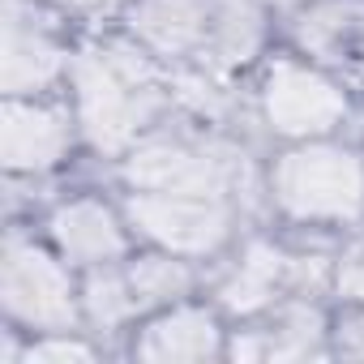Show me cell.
Masks as SVG:
<instances>
[{"label":"cell","mask_w":364,"mask_h":364,"mask_svg":"<svg viewBox=\"0 0 364 364\" xmlns=\"http://www.w3.org/2000/svg\"><path fill=\"white\" fill-rule=\"evenodd\" d=\"M133 31L154 52L202 69H236L262 43L257 14L245 0H141Z\"/></svg>","instance_id":"cell-1"},{"label":"cell","mask_w":364,"mask_h":364,"mask_svg":"<svg viewBox=\"0 0 364 364\" xmlns=\"http://www.w3.org/2000/svg\"><path fill=\"white\" fill-rule=\"evenodd\" d=\"M77 107L90 141L99 150H120L154 120L163 107V90L154 73L120 52V48H99L77 60Z\"/></svg>","instance_id":"cell-2"},{"label":"cell","mask_w":364,"mask_h":364,"mask_svg":"<svg viewBox=\"0 0 364 364\" xmlns=\"http://www.w3.org/2000/svg\"><path fill=\"white\" fill-rule=\"evenodd\" d=\"M274 202L304 223H347L364 210V163L343 146H304L279 159Z\"/></svg>","instance_id":"cell-3"},{"label":"cell","mask_w":364,"mask_h":364,"mask_svg":"<svg viewBox=\"0 0 364 364\" xmlns=\"http://www.w3.org/2000/svg\"><path fill=\"white\" fill-rule=\"evenodd\" d=\"M133 189L150 193H193V198H228L240 180L245 163L236 150L193 137H159L133 150L124 163Z\"/></svg>","instance_id":"cell-4"},{"label":"cell","mask_w":364,"mask_h":364,"mask_svg":"<svg viewBox=\"0 0 364 364\" xmlns=\"http://www.w3.org/2000/svg\"><path fill=\"white\" fill-rule=\"evenodd\" d=\"M129 215L150 240H159L171 253H215L232 232V210L223 198L137 189L129 202Z\"/></svg>","instance_id":"cell-5"},{"label":"cell","mask_w":364,"mask_h":364,"mask_svg":"<svg viewBox=\"0 0 364 364\" xmlns=\"http://www.w3.org/2000/svg\"><path fill=\"white\" fill-rule=\"evenodd\" d=\"M0 300H5V309L26 326L60 330L77 317L69 274L43 249L26 245L18 236L5 245V262H0Z\"/></svg>","instance_id":"cell-6"},{"label":"cell","mask_w":364,"mask_h":364,"mask_svg":"<svg viewBox=\"0 0 364 364\" xmlns=\"http://www.w3.org/2000/svg\"><path fill=\"white\" fill-rule=\"evenodd\" d=\"M262 103H266L270 129H274V133H287V137L326 133V129H334V124L347 116L343 90H338L334 82H326L321 73L296 65V60H279V65L266 73Z\"/></svg>","instance_id":"cell-7"},{"label":"cell","mask_w":364,"mask_h":364,"mask_svg":"<svg viewBox=\"0 0 364 364\" xmlns=\"http://www.w3.org/2000/svg\"><path fill=\"white\" fill-rule=\"evenodd\" d=\"M296 39L321 65L364 82V0H326L296 22Z\"/></svg>","instance_id":"cell-8"},{"label":"cell","mask_w":364,"mask_h":364,"mask_svg":"<svg viewBox=\"0 0 364 364\" xmlns=\"http://www.w3.org/2000/svg\"><path fill=\"white\" fill-rule=\"evenodd\" d=\"M69 146V120L56 107L9 103L0 116V154L9 171H43Z\"/></svg>","instance_id":"cell-9"},{"label":"cell","mask_w":364,"mask_h":364,"mask_svg":"<svg viewBox=\"0 0 364 364\" xmlns=\"http://www.w3.org/2000/svg\"><path fill=\"white\" fill-rule=\"evenodd\" d=\"M65 65L60 43L22 14L18 0H9V18H5V90L22 95V90H39L48 86Z\"/></svg>","instance_id":"cell-10"},{"label":"cell","mask_w":364,"mask_h":364,"mask_svg":"<svg viewBox=\"0 0 364 364\" xmlns=\"http://www.w3.org/2000/svg\"><path fill=\"white\" fill-rule=\"evenodd\" d=\"M52 236L73 262H112L124 249V232L103 202H69L52 215Z\"/></svg>","instance_id":"cell-11"},{"label":"cell","mask_w":364,"mask_h":364,"mask_svg":"<svg viewBox=\"0 0 364 364\" xmlns=\"http://www.w3.org/2000/svg\"><path fill=\"white\" fill-rule=\"evenodd\" d=\"M304 274V266L300 262H291V257H283L279 249H270V245H249V253H245V262L228 274V283H223V304L232 309V313H257L262 304H270L287 283H296Z\"/></svg>","instance_id":"cell-12"},{"label":"cell","mask_w":364,"mask_h":364,"mask_svg":"<svg viewBox=\"0 0 364 364\" xmlns=\"http://www.w3.org/2000/svg\"><path fill=\"white\" fill-rule=\"evenodd\" d=\"M219 351V326L202 309H176L146 326L137 355L141 360H210Z\"/></svg>","instance_id":"cell-13"},{"label":"cell","mask_w":364,"mask_h":364,"mask_svg":"<svg viewBox=\"0 0 364 364\" xmlns=\"http://www.w3.org/2000/svg\"><path fill=\"white\" fill-rule=\"evenodd\" d=\"M317 338H321V317L313 309H291L283 313L279 330L270 338H249V343H236V355H274V360H300V355H313L317 351Z\"/></svg>","instance_id":"cell-14"},{"label":"cell","mask_w":364,"mask_h":364,"mask_svg":"<svg viewBox=\"0 0 364 364\" xmlns=\"http://www.w3.org/2000/svg\"><path fill=\"white\" fill-rule=\"evenodd\" d=\"M86 313H90V321L103 326V330L129 321V317L137 313V296H133V287H129V274H112V270L95 274L90 287H86Z\"/></svg>","instance_id":"cell-15"},{"label":"cell","mask_w":364,"mask_h":364,"mask_svg":"<svg viewBox=\"0 0 364 364\" xmlns=\"http://www.w3.org/2000/svg\"><path fill=\"white\" fill-rule=\"evenodd\" d=\"M129 287L137 296V309L146 304H159V300H171L189 287V270L171 262V257H141L133 270H129Z\"/></svg>","instance_id":"cell-16"},{"label":"cell","mask_w":364,"mask_h":364,"mask_svg":"<svg viewBox=\"0 0 364 364\" xmlns=\"http://www.w3.org/2000/svg\"><path fill=\"white\" fill-rule=\"evenodd\" d=\"M31 364H69V360H90V347L73 343V338H43L26 351Z\"/></svg>","instance_id":"cell-17"},{"label":"cell","mask_w":364,"mask_h":364,"mask_svg":"<svg viewBox=\"0 0 364 364\" xmlns=\"http://www.w3.org/2000/svg\"><path fill=\"white\" fill-rule=\"evenodd\" d=\"M338 283H343V291L347 296H355V300H364V245L347 257V266H343V274H338Z\"/></svg>","instance_id":"cell-18"},{"label":"cell","mask_w":364,"mask_h":364,"mask_svg":"<svg viewBox=\"0 0 364 364\" xmlns=\"http://www.w3.org/2000/svg\"><path fill=\"white\" fill-rule=\"evenodd\" d=\"M343 347L364 360V321H351V326H347V343H343Z\"/></svg>","instance_id":"cell-19"},{"label":"cell","mask_w":364,"mask_h":364,"mask_svg":"<svg viewBox=\"0 0 364 364\" xmlns=\"http://www.w3.org/2000/svg\"><path fill=\"white\" fill-rule=\"evenodd\" d=\"M60 5H69V9H107L112 0H60Z\"/></svg>","instance_id":"cell-20"},{"label":"cell","mask_w":364,"mask_h":364,"mask_svg":"<svg viewBox=\"0 0 364 364\" xmlns=\"http://www.w3.org/2000/svg\"><path fill=\"white\" fill-rule=\"evenodd\" d=\"M270 5H291V0H270Z\"/></svg>","instance_id":"cell-21"}]
</instances>
